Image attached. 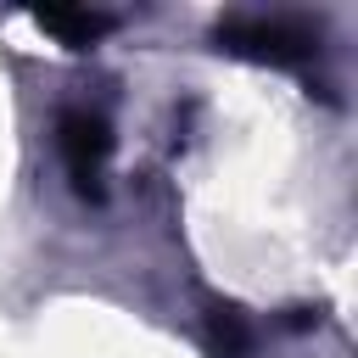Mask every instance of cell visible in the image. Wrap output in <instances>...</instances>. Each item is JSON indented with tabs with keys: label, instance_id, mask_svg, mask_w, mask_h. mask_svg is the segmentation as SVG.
<instances>
[{
	"label": "cell",
	"instance_id": "6da1fadb",
	"mask_svg": "<svg viewBox=\"0 0 358 358\" xmlns=\"http://www.w3.org/2000/svg\"><path fill=\"white\" fill-rule=\"evenodd\" d=\"M218 45L235 56H252V62H274V67H296L313 56V34L296 22H280V17H235L218 28Z\"/></svg>",
	"mask_w": 358,
	"mask_h": 358
},
{
	"label": "cell",
	"instance_id": "7a4b0ae2",
	"mask_svg": "<svg viewBox=\"0 0 358 358\" xmlns=\"http://www.w3.org/2000/svg\"><path fill=\"white\" fill-rule=\"evenodd\" d=\"M62 162H67V179L78 196H101V179H106V162H112V129L101 112H67L62 117Z\"/></svg>",
	"mask_w": 358,
	"mask_h": 358
},
{
	"label": "cell",
	"instance_id": "3957f363",
	"mask_svg": "<svg viewBox=\"0 0 358 358\" xmlns=\"http://www.w3.org/2000/svg\"><path fill=\"white\" fill-rule=\"evenodd\" d=\"M34 22H39V34H50V39L73 45V50L95 45V39L112 28V17H106V11H39Z\"/></svg>",
	"mask_w": 358,
	"mask_h": 358
}]
</instances>
